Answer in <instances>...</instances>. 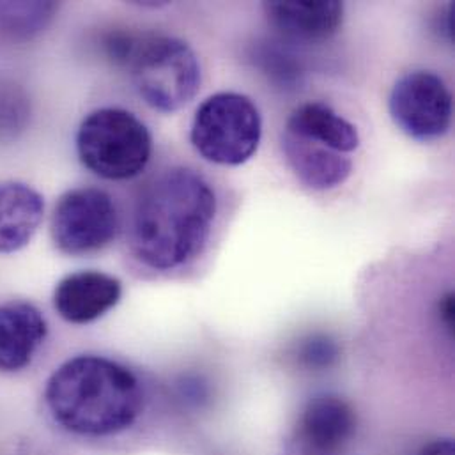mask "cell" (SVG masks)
I'll return each mask as SVG.
<instances>
[{
  "label": "cell",
  "instance_id": "cell-1",
  "mask_svg": "<svg viewBox=\"0 0 455 455\" xmlns=\"http://www.w3.org/2000/svg\"><path fill=\"white\" fill-rule=\"evenodd\" d=\"M219 201L210 181L187 167L167 169L137 197L128 228L130 250L156 271L188 264L206 246Z\"/></svg>",
  "mask_w": 455,
  "mask_h": 455
},
{
  "label": "cell",
  "instance_id": "cell-2",
  "mask_svg": "<svg viewBox=\"0 0 455 455\" xmlns=\"http://www.w3.org/2000/svg\"><path fill=\"white\" fill-rule=\"evenodd\" d=\"M44 401L53 420L80 436L103 438L130 429L142 413L144 394L124 365L96 355H80L53 371Z\"/></svg>",
  "mask_w": 455,
  "mask_h": 455
},
{
  "label": "cell",
  "instance_id": "cell-3",
  "mask_svg": "<svg viewBox=\"0 0 455 455\" xmlns=\"http://www.w3.org/2000/svg\"><path fill=\"white\" fill-rule=\"evenodd\" d=\"M124 68L130 69L139 96L164 114L187 107L203 82L196 52L188 43L172 36L137 34Z\"/></svg>",
  "mask_w": 455,
  "mask_h": 455
},
{
  "label": "cell",
  "instance_id": "cell-4",
  "mask_svg": "<svg viewBox=\"0 0 455 455\" xmlns=\"http://www.w3.org/2000/svg\"><path fill=\"white\" fill-rule=\"evenodd\" d=\"M82 165L108 181H126L146 171L153 155L148 126L132 112L105 107L91 112L76 132Z\"/></svg>",
  "mask_w": 455,
  "mask_h": 455
},
{
  "label": "cell",
  "instance_id": "cell-5",
  "mask_svg": "<svg viewBox=\"0 0 455 455\" xmlns=\"http://www.w3.org/2000/svg\"><path fill=\"white\" fill-rule=\"evenodd\" d=\"M262 119L257 105L239 92L210 96L196 112L190 139L208 162L226 167L246 164L259 149Z\"/></svg>",
  "mask_w": 455,
  "mask_h": 455
},
{
  "label": "cell",
  "instance_id": "cell-6",
  "mask_svg": "<svg viewBox=\"0 0 455 455\" xmlns=\"http://www.w3.org/2000/svg\"><path fill=\"white\" fill-rule=\"evenodd\" d=\"M119 228L114 199L94 187L73 188L55 204L52 239L68 255H89L108 246Z\"/></svg>",
  "mask_w": 455,
  "mask_h": 455
},
{
  "label": "cell",
  "instance_id": "cell-7",
  "mask_svg": "<svg viewBox=\"0 0 455 455\" xmlns=\"http://www.w3.org/2000/svg\"><path fill=\"white\" fill-rule=\"evenodd\" d=\"M388 108L394 123L419 142L442 139L452 124L454 101L445 80L426 69L403 75L392 87Z\"/></svg>",
  "mask_w": 455,
  "mask_h": 455
},
{
  "label": "cell",
  "instance_id": "cell-8",
  "mask_svg": "<svg viewBox=\"0 0 455 455\" xmlns=\"http://www.w3.org/2000/svg\"><path fill=\"white\" fill-rule=\"evenodd\" d=\"M356 433L353 406L335 394L314 395L298 417L292 455H340Z\"/></svg>",
  "mask_w": 455,
  "mask_h": 455
},
{
  "label": "cell",
  "instance_id": "cell-9",
  "mask_svg": "<svg viewBox=\"0 0 455 455\" xmlns=\"http://www.w3.org/2000/svg\"><path fill=\"white\" fill-rule=\"evenodd\" d=\"M123 296L119 278L103 271H76L64 276L53 291L57 314L71 324H89L112 310Z\"/></svg>",
  "mask_w": 455,
  "mask_h": 455
},
{
  "label": "cell",
  "instance_id": "cell-10",
  "mask_svg": "<svg viewBox=\"0 0 455 455\" xmlns=\"http://www.w3.org/2000/svg\"><path fill=\"white\" fill-rule=\"evenodd\" d=\"M267 21L287 39L315 43L330 39L344 21V4L337 0L264 2Z\"/></svg>",
  "mask_w": 455,
  "mask_h": 455
},
{
  "label": "cell",
  "instance_id": "cell-11",
  "mask_svg": "<svg viewBox=\"0 0 455 455\" xmlns=\"http://www.w3.org/2000/svg\"><path fill=\"white\" fill-rule=\"evenodd\" d=\"M46 333V319L32 303H0V372H18L30 365Z\"/></svg>",
  "mask_w": 455,
  "mask_h": 455
},
{
  "label": "cell",
  "instance_id": "cell-12",
  "mask_svg": "<svg viewBox=\"0 0 455 455\" xmlns=\"http://www.w3.org/2000/svg\"><path fill=\"white\" fill-rule=\"evenodd\" d=\"M282 149L294 176L310 190L328 192L342 187L351 172L353 162L323 144L283 132Z\"/></svg>",
  "mask_w": 455,
  "mask_h": 455
},
{
  "label": "cell",
  "instance_id": "cell-13",
  "mask_svg": "<svg viewBox=\"0 0 455 455\" xmlns=\"http://www.w3.org/2000/svg\"><path fill=\"white\" fill-rule=\"evenodd\" d=\"M44 215V199L20 181L0 183V253H14L27 246Z\"/></svg>",
  "mask_w": 455,
  "mask_h": 455
},
{
  "label": "cell",
  "instance_id": "cell-14",
  "mask_svg": "<svg viewBox=\"0 0 455 455\" xmlns=\"http://www.w3.org/2000/svg\"><path fill=\"white\" fill-rule=\"evenodd\" d=\"M285 132L342 155H349L360 146L356 126L321 101H310L294 108L287 119Z\"/></svg>",
  "mask_w": 455,
  "mask_h": 455
},
{
  "label": "cell",
  "instance_id": "cell-15",
  "mask_svg": "<svg viewBox=\"0 0 455 455\" xmlns=\"http://www.w3.org/2000/svg\"><path fill=\"white\" fill-rule=\"evenodd\" d=\"M55 2H0V36L9 41H30L50 25Z\"/></svg>",
  "mask_w": 455,
  "mask_h": 455
},
{
  "label": "cell",
  "instance_id": "cell-16",
  "mask_svg": "<svg viewBox=\"0 0 455 455\" xmlns=\"http://www.w3.org/2000/svg\"><path fill=\"white\" fill-rule=\"evenodd\" d=\"M32 105L25 87L0 75V144H11L28 128Z\"/></svg>",
  "mask_w": 455,
  "mask_h": 455
},
{
  "label": "cell",
  "instance_id": "cell-17",
  "mask_svg": "<svg viewBox=\"0 0 455 455\" xmlns=\"http://www.w3.org/2000/svg\"><path fill=\"white\" fill-rule=\"evenodd\" d=\"M255 62L271 82L282 85L283 89L296 85L303 75L299 60L276 44L259 46L255 52Z\"/></svg>",
  "mask_w": 455,
  "mask_h": 455
},
{
  "label": "cell",
  "instance_id": "cell-18",
  "mask_svg": "<svg viewBox=\"0 0 455 455\" xmlns=\"http://www.w3.org/2000/svg\"><path fill=\"white\" fill-rule=\"evenodd\" d=\"M339 358V346L326 335L307 337L298 349V360L312 371L330 369Z\"/></svg>",
  "mask_w": 455,
  "mask_h": 455
},
{
  "label": "cell",
  "instance_id": "cell-19",
  "mask_svg": "<svg viewBox=\"0 0 455 455\" xmlns=\"http://www.w3.org/2000/svg\"><path fill=\"white\" fill-rule=\"evenodd\" d=\"M419 455H455V445L452 440H436L426 445Z\"/></svg>",
  "mask_w": 455,
  "mask_h": 455
},
{
  "label": "cell",
  "instance_id": "cell-20",
  "mask_svg": "<svg viewBox=\"0 0 455 455\" xmlns=\"http://www.w3.org/2000/svg\"><path fill=\"white\" fill-rule=\"evenodd\" d=\"M454 294H447L440 305V317L447 330H454Z\"/></svg>",
  "mask_w": 455,
  "mask_h": 455
}]
</instances>
